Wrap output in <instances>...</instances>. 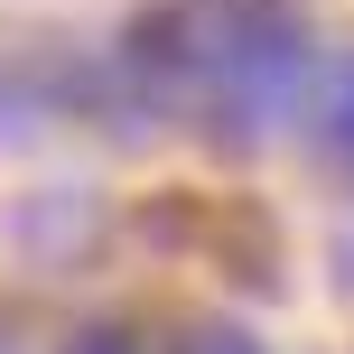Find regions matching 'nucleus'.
Masks as SVG:
<instances>
[{
    "label": "nucleus",
    "instance_id": "obj_4",
    "mask_svg": "<svg viewBox=\"0 0 354 354\" xmlns=\"http://www.w3.org/2000/svg\"><path fill=\"white\" fill-rule=\"evenodd\" d=\"M66 354H140V336H131V326H84Z\"/></svg>",
    "mask_w": 354,
    "mask_h": 354
},
{
    "label": "nucleus",
    "instance_id": "obj_1",
    "mask_svg": "<svg viewBox=\"0 0 354 354\" xmlns=\"http://www.w3.org/2000/svg\"><path fill=\"white\" fill-rule=\"evenodd\" d=\"M122 66L159 112H205L214 131H270L308 93V28L289 0H168L131 19Z\"/></svg>",
    "mask_w": 354,
    "mask_h": 354
},
{
    "label": "nucleus",
    "instance_id": "obj_2",
    "mask_svg": "<svg viewBox=\"0 0 354 354\" xmlns=\"http://www.w3.org/2000/svg\"><path fill=\"white\" fill-rule=\"evenodd\" d=\"M317 140L354 168V56H336V66H326V84H317Z\"/></svg>",
    "mask_w": 354,
    "mask_h": 354
},
{
    "label": "nucleus",
    "instance_id": "obj_3",
    "mask_svg": "<svg viewBox=\"0 0 354 354\" xmlns=\"http://www.w3.org/2000/svg\"><path fill=\"white\" fill-rule=\"evenodd\" d=\"M177 354H261V345L233 336V326H196V336H177Z\"/></svg>",
    "mask_w": 354,
    "mask_h": 354
}]
</instances>
